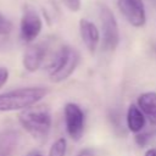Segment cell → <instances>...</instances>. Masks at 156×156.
<instances>
[{"mask_svg": "<svg viewBox=\"0 0 156 156\" xmlns=\"http://www.w3.org/2000/svg\"><path fill=\"white\" fill-rule=\"evenodd\" d=\"M49 90L44 87L18 88L0 94V112L23 111L41 101Z\"/></svg>", "mask_w": 156, "mask_h": 156, "instance_id": "obj_1", "label": "cell"}, {"mask_svg": "<svg viewBox=\"0 0 156 156\" xmlns=\"http://www.w3.org/2000/svg\"><path fill=\"white\" fill-rule=\"evenodd\" d=\"M22 128L38 143H44L51 129V116L46 108L29 107L18 115Z\"/></svg>", "mask_w": 156, "mask_h": 156, "instance_id": "obj_2", "label": "cell"}, {"mask_svg": "<svg viewBox=\"0 0 156 156\" xmlns=\"http://www.w3.org/2000/svg\"><path fill=\"white\" fill-rule=\"evenodd\" d=\"M80 62L79 52L71 46H62L54 55L49 65V77L54 83H61L69 78Z\"/></svg>", "mask_w": 156, "mask_h": 156, "instance_id": "obj_3", "label": "cell"}, {"mask_svg": "<svg viewBox=\"0 0 156 156\" xmlns=\"http://www.w3.org/2000/svg\"><path fill=\"white\" fill-rule=\"evenodd\" d=\"M98 9L102 33V49L105 51H115L119 44V28L117 20L107 5L99 4Z\"/></svg>", "mask_w": 156, "mask_h": 156, "instance_id": "obj_4", "label": "cell"}, {"mask_svg": "<svg viewBox=\"0 0 156 156\" xmlns=\"http://www.w3.org/2000/svg\"><path fill=\"white\" fill-rule=\"evenodd\" d=\"M43 29V20L35 9L27 5L23 9V13L20 22V35L26 43L34 41Z\"/></svg>", "mask_w": 156, "mask_h": 156, "instance_id": "obj_5", "label": "cell"}, {"mask_svg": "<svg viewBox=\"0 0 156 156\" xmlns=\"http://www.w3.org/2000/svg\"><path fill=\"white\" fill-rule=\"evenodd\" d=\"M63 115H65V124H66L67 134L72 140L78 141L84 132L85 117L83 110L77 104L68 102L65 105Z\"/></svg>", "mask_w": 156, "mask_h": 156, "instance_id": "obj_6", "label": "cell"}, {"mask_svg": "<svg viewBox=\"0 0 156 156\" xmlns=\"http://www.w3.org/2000/svg\"><path fill=\"white\" fill-rule=\"evenodd\" d=\"M117 6L126 21L135 27L141 28L146 23V10L143 0H117Z\"/></svg>", "mask_w": 156, "mask_h": 156, "instance_id": "obj_7", "label": "cell"}, {"mask_svg": "<svg viewBox=\"0 0 156 156\" xmlns=\"http://www.w3.org/2000/svg\"><path fill=\"white\" fill-rule=\"evenodd\" d=\"M79 35L88 51L90 54H94L101 39V34L96 24L87 18H82L79 21Z\"/></svg>", "mask_w": 156, "mask_h": 156, "instance_id": "obj_8", "label": "cell"}, {"mask_svg": "<svg viewBox=\"0 0 156 156\" xmlns=\"http://www.w3.org/2000/svg\"><path fill=\"white\" fill-rule=\"evenodd\" d=\"M45 55H46V49L43 44H30L23 54V58H22L23 68L30 73L37 72L43 65Z\"/></svg>", "mask_w": 156, "mask_h": 156, "instance_id": "obj_9", "label": "cell"}, {"mask_svg": "<svg viewBox=\"0 0 156 156\" xmlns=\"http://www.w3.org/2000/svg\"><path fill=\"white\" fill-rule=\"evenodd\" d=\"M126 123H127V128L129 132L132 133H140L143 130V128L145 127L146 123V117L143 113V111L139 108L138 105H129L128 110H127V116H126Z\"/></svg>", "mask_w": 156, "mask_h": 156, "instance_id": "obj_10", "label": "cell"}, {"mask_svg": "<svg viewBox=\"0 0 156 156\" xmlns=\"http://www.w3.org/2000/svg\"><path fill=\"white\" fill-rule=\"evenodd\" d=\"M138 106L150 123L156 126V93L146 91L140 94L138 96Z\"/></svg>", "mask_w": 156, "mask_h": 156, "instance_id": "obj_11", "label": "cell"}, {"mask_svg": "<svg viewBox=\"0 0 156 156\" xmlns=\"http://www.w3.org/2000/svg\"><path fill=\"white\" fill-rule=\"evenodd\" d=\"M20 143V134L15 129L0 132V156H12Z\"/></svg>", "mask_w": 156, "mask_h": 156, "instance_id": "obj_12", "label": "cell"}, {"mask_svg": "<svg viewBox=\"0 0 156 156\" xmlns=\"http://www.w3.org/2000/svg\"><path fill=\"white\" fill-rule=\"evenodd\" d=\"M66 151H67V140L65 138H58L51 145L48 156H65Z\"/></svg>", "mask_w": 156, "mask_h": 156, "instance_id": "obj_13", "label": "cell"}, {"mask_svg": "<svg viewBox=\"0 0 156 156\" xmlns=\"http://www.w3.org/2000/svg\"><path fill=\"white\" fill-rule=\"evenodd\" d=\"M12 30V23L0 13V35H6Z\"/></svg>", "mask_w": 156, "mask_h": 156, "instance_id": "obj_14", "label": "cell"}, {"mask_svg": "<svg viewBox=\"0 0 156 156\" xmlns=\"http://www.w3.org/2000/svg\"><path fill=\"white\" fill-rule=\"evenodd\" d=\"M61 2L72 12H77L80 10L82 1L80 0H61Z\"/></svg>", "mask_w": 156, "mask_h": 156, "instance_id": "obj_15", "label": "cell"}, {"mask_svg": "<svg viewBox=\"0 0 156 156\" xmlns=\"http://www.w3.org/2000/svg\"><path fill=\"white\" fill-rule=\"evenodd\" d=\"M149 140H150V134L149 133H138L136 135H135V143L139 145V146H145L147 143H149Z\"/></svg>", "mask_w": 156, "mask_h": 156, "instance_id": "obj_16", "label": "cell"}, {"mask_svg": "<svg viewBox=\"0 0 156 156\" xmlns=\"http://www.w3.org/2000/svg\"><path fill=\"white\" fill-rule=\"evenodd\" d=\"M9 77H10L9 69L5 67H0V88L6 84V82L9 80Z\"/></svg>", "mask_w": 156, "mask_h": 156, "instance_id": "obj_17", "label": "cell"}, {"mask_svg": "<svg viewBox=\"0 0 156 156\" xmlns=\"http://www.w3.org/2000/svg\"><path fill=\"white\" fill-rule=\"evenodd\" d=\"M77 156H95V155H94V151L90 147H85V149H82L77 154Z\"/></svg>", "mask_w": 156, "mask_h": 156, "instance_id": "obj_18", "label": "cell"}, {"mask_svg": "<svg viewBox=\"0 0 156 156\" xmlns=\"http://www.w3.org/2000/svg\"><path fill=\"white\" fill-rule=\"evenodd\" d=\"M144 156H156V149H147Z\"/></svg>", "mask_w": 156, "mask_h": 156, "instance_id": "obj_19", "label": "cell"}, {"mask_svg": "<svg viewBox=\"0 0 156 156\" xmlns=\"http://www.w3.org/2000/svg\"><path fill=\"white\" fill-rule=\"evenodd\" d=\"M26 156H44L41 152H39V151H30V152H28Z\"/></svg>", "mask_w": 156, "mask_h": 156, "instance_id": "obj_20", "label": "cell"}, {"mask_svg": "<svg viewBox=\"0 0 156 156\" xmlns=\"http://www.w3.org/2000/svg\"><path fill=\"white\" fill-rule=\"evenodd\" d=\"M150 1H151V2H152V5L156 7V0H150Z\"/></svg>", "mask_w": 156, "mask_h": 156, "instance_id": "obj_21", "label": "cell"}]
</instances>
